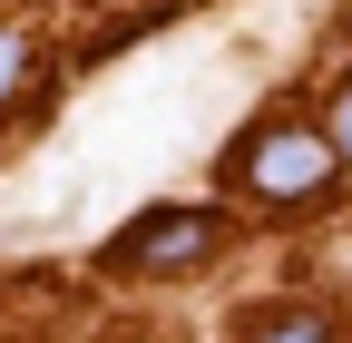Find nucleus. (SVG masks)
<instances>
[{
  "label": "nucleus",
  "mask_w": 352,
  "mask_h": 343,
  "mask_svg": "<svg viewBox=\"0 0 352 343\" xmlns=\"http://www.w3.org/2000/svg\"><path fill=\"white\" fill-rule=\"evenodd\" d=\"M226 167H235V187L264 196V206H314V196L342 177V147H333V127L264 118V127H245V147H235Z\"/></svg>",
  "instance_id": "obj_1"
},
{
  "label": "nucleus",
  "mask_w": 352,
  "mask_h": 343,
  "mask_svg": "<svg viewBox=\"0 0 352 343\" xmlns=\"http://www.w3.org/2000/svg\"><path fill=\"white\" fill-rule=\"evenodd\" d=\"M215 245H226V216H215V206H147V216L108 245V265L118 275H186Z\"/></svg>",
  "instance_id": "obj_2"
},
{
  "label": "nucleus",
  "mask_w": 352,
  "mask_h": 343,
  "mask_svg": "<svg viewBox=\"0 0 352 343\" xmlns=\"http://www.w3.org/2000/svg\"><path fill=\"white\" fill-rule=\"evenodd\" d=\"M254 343H342V324L323 304H274V314L254 324Z\"/></svg>",
  "instance_id": "obj_3"
},
{
  "label": "nucleus",
  "mask_w": 352,
  "mask_h": 343,
  "mask_svg": "<svg viewBox=\"0 0 352 343\" xmlns=\"http://www.w3.org/2000/svg\"><path fill=\"white\" fill-rule=\"evenodd\" d=\"M20 79H30V39H20V30H0V108L20 98Z\"/></svg>",
  "instance_id": "obj_4"
},
{
  "label": "nucleus",
  "mask_w": 352,
  "mask_h": 343,
  "mask_svg": "<svg viewBox=\"0 0 352 343\" xmlns=\"http://www.w3.org/2000/svg\"><path fill=\"white\" fill-rule=\"evenodd\" d=\"M333 147H342V157H352V98H342V118H333Z\"/></svg>",
  "instance_id": "obj_5"
}]
</instances>
